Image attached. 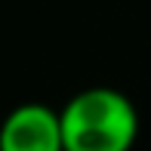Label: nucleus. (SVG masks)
<instances>
[{
	"label": "nucleus",
	"instance_id": "nucleus-1",
	"mask_svg": "<svg viewBox=\"0 0 151 151\" xmlns=\"http://www.w3.org/2000/svg\"><path fill=\"white\" fill-rule=\"evenodd\" d=\"M65 151H133L139 111L114 86H86L59 111Z\"/></svg>",
	"mask_w": 151,
	"mask_h": 151
},
{
	"label": "nucleus",
	"instance_id": "nucleus-2",
	"mask_svg": "<svg viewBox=\"0 0 151 151\" xmlns=\"http://www.w3.org/2000/svg\"><path fill=\"white\" fill-rule=\"evenodd\" d=\"M0 151H65L59 111L43 102L16 105L0 123Z\"/></svg>",
	"mask_w": 151,
	"mask_h": 151
}]
</instances>
